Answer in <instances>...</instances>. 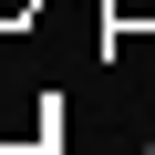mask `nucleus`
I'll return each mask as SVG.
<instances>
[{
	"label": "nucleus",
	"instance_id": "obj_1",
	"mask_svg": "<svg viewBox=\"0 0 155 155\" xmlns=\"http://www.w3.org/2000/svg\"><path fill=\"white\" fill-rule=\"evenodd\" d=\"M0 11H21V0H0Z\"/></svg>",
	"mask_w": 155,
	"mask_h": 155
},
{
	"label": "nucleus",
	"instance_id": "obj_2",
	"mask_svg": "<svg viewBox=\"0 0 155 155\" xmlns=\"http://www.w3.org/2000/svg\"><path fill=\"white\" fill-rule=\"evenodd\" d=\"M145 155H155V145H145Z\"/></svg>",
	"mask_w": 155,
	"mask_h": 155
}]
</instances>
